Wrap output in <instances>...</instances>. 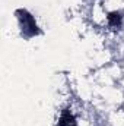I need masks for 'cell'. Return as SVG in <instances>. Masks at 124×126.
Returning a JSON list of instances; mask_svg holds the SVG:
<instances>
[{
    "mask_svg": "<svg viewBox=\"0 0 124 126\" xmlns=\"http://www.w3.org/2000/svg\"><path fill=\"white\" fill-rule=\"evenodd\" d=\"M16 16H18V22H19V27H21V31L22 34L26 37V38H31L39 34V28L34 19L31 13L25 9H19L16 12Z\"/></svg>",
    "mask_w": 124,
    "mask_h": 126,
    "instance_id": "6da1fadb",
    "label": "cell"
},
{
    "mask_svg": "<svg viewBox=\"0 0 124 126\" xmlns=\"http://www.w3.org/2000/svg\"><path fill=\"white\" fill-rule=\"evenodd\" d=\"M59 126H76V119L70 110H63L59 119Z\"/></svg>",
    "mask_w": 124,
    "mask_h": 126,
    "instance_id": "7a4b0ae2",
    "label": "cell"
},
{
    "mask_svg": "<svg viewBox=\"0 0 124 126\" xmlns=\"http://www.w3.org/2000/svg\"><path fill=\"white\" fill-rule=\"evenodd\" d=\"M121 21H123V18H121L120 12H112V13L108 15V24H110L111 28H120L121 27Z\"/></svg>",
    "mask_w": 124,
    "mask_h": 126,
    "instance_id": "3957f363",
    "label": "cell"
}]
</instances>
